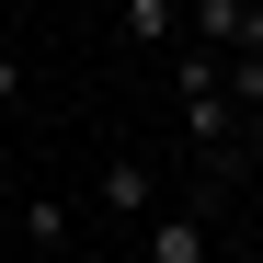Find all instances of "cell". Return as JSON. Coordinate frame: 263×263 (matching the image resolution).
<instances>
[{"label": "cell", "mask_w": 263, "mask_h": 263, "mask_svg": "<svg viewBox=\"0 0 263 263\" xmlns=\"http://www.w3.org/2000/svg\"><path fill=\"white\" fill-rule=\"evenodd\" d=\"M12 103H23V58L0 46V115H12Z\"/></svg>", "instance_id": "5"}, {"label": "cell", "mask_w": 263, "mask_h": 263, "mask_svg": "<svg viewBox=\"0 0 263 263\" xmlns=\"http://www.w3.org/2000/svg\"><path fill=\"white\" fill-rule=\"evenodd\" d=\"M206 252H217V240H206L195 206H160V217H149V263H206Z\"/></svg>", "instance_id": "2"}, {"label": "cell", "mask_w": 263, "mask_h": 263, "mask_svg": "<svg viewBox=\"0 0 263 263\" xmlns=\"http://www.w3.org/2000/svg\"><path fill=\"white\" fill-rule=\"evenodd\" d=\"M12 240H23L34 263H58V252H69V206H58V195H46V206H23V217H12Z\"/></svg>", "instance_id": "4"}, {"label": "cell", "mask_w": 263, "mask_h": 263, "mask_svg": "<svg viewBox=\"0 0 263 263\" xmlns=\"http://www.w3.org/2000/svg\"><path fill=\"white\" fill-rule=\"evenodd\" d=\"M115 34L138 58H172V46H183V0H115Z\"/></svg>", "instance_id": "1"}, {"label": "cell", "mask_w": 263, "mask_h": 263, "mask_svg": "<svg viewBox=\"0 0 263 263\" xmlns=\"http://www.w3.org/2000/svg\"><path fill=\"white\" fill-rule=\"evenodd\" d=\"M92 195H103V206H126V217H149V206H160V195H149V160H138V149H115Z\"/></svg>", "instance_id": "3"}, {"label": "cell", "mask_w": 263, "mask_h": 263, "mask_svg": "<svg viewBox=\"0 0 263 263\" xmlns=\"http://www.w3.org/2000/svg\"><path fill=\"white\" fill-rule=\"evenodd\" d=\"M206 263H229V252H206Z\"/></svg>", "instance_id": "6"}]
</instances>
